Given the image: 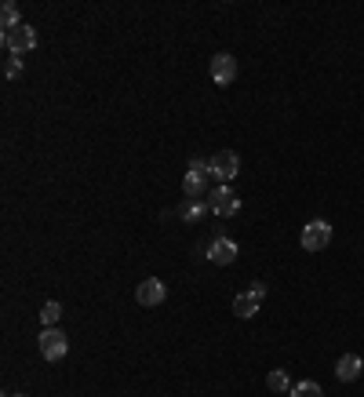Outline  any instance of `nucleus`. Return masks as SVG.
<instances>
[{"label": "nucleus", "mask_w": 364, "mask_h": 397, "mask_svg": "<svg viewBox=\"0 0 364 397\" xmlns=\"http://www.w3.org/2000/svg\"><path fill=\"white\" fill-rule=\"evenodd\" d=\"M8 397H26V393H8Z\"/></svg>", "instance_id": "6ab92c4d"}, {"label": "nucleus", "mask_w": 364, "mask_h": 397, "mask_svg": "<svg viewBox=\"0 0 364 397\" xmlns=\"http://www.w3.org/2000/svg\"><path fill=\"white\" fill-rule=\"evenodd\" d=\"M0 26H4V29H15V26H22V18H18V8L11 4V0H4V8H0Z\"/></svg>", "instance_id": "4468645a"}, {"label": "nucleus", "mask_w": 364, "mask_h": 397, "mask_svg": "<svg viewBox=\"0 0 364 397\" xmlns=\"http://www.w3.org/2000/svg\"><path fill=\"white\" fill-rule=\"evenodd\" d=\"M4 73L15 80V77H22V58L18 55H8V63H4Z\"/></svg>", "instance_id": "f3484780"}, {"label": "nucleus", "mask_w": 364, "mask_h": 397, "mask_svg": "<svg viewBox=\"0 0 364 397\" xmlns=\"http://www.w3.org/2000/svg\"><path fill=\"white\" fill-rule=\"evenodd\" d=\"M208 211H211L208 201H193V197H186V204L178 208V219H182V223H200Z\"/></svg>", "instance_id": "9b49d317"}, {"label": "nucleus", "mask_w": 364, "mask_h": 397, "mask_svg": "<svg viewBox=\"0 0 364 397\" xmlns=\"http://www.w3.org/2000/svg\"><path fill=\"white\" fill-rule=\"evenodd\" d=\"M360 369H364V361H360L357 354H343L339 364H336V376H339L343 383H353V379L360 376Z\"/></svg>", "instance_id": "9d476101"}, {"label": "nucleus", "mask_w": 364, "mask_h": 397, "mask_svg": "<svg viewBox=\"0 0 364 397\" xmlns=\"http://www.w3.org/2000/svg\"><path fill=\"white\" fill-rule=\"evenodd\" d=\"M288 393H291V397H324V390H321L314 379H306V383H295Z\"/></svg>", "instance_id": "2eb2a0df"}, {"label": "nucleus", "mask_w": 364, "mask_h": 397, "mask_svg": "<svg viewBox=\"0 0 364 397\" xmlns=\"http://www.w3.org/2000/svg\"><path fill=\"white\" fill-rule=\"evenodd\" d=\"M208 179H211V168H208V161H190V171H186V179H182V194L186 197H193V201H204V194H208Z\"/></svg>", "instance_id": "f257e3e1"}, {"label": "nucleus", "mask_w": 364, "mask_h": 397, "mask_svg": "<svg viewBox=\"0 0 364 397\" xmlns=\"http://www.w3.org/2000/svg\"><path fill=\"white\" fill-rule=\"evenodd\" d=\"M58 314H63V307H58L55 299H51V302H44V310H41V321H44V328H55Z\"/></svg>", "instance_id": "dca6fc26"}, {"label": "nucleus", "mask_w": 364, "mask_h": 397, "mask_svg": "<svg viewBox=\"0 0 364 397\" xmlns=\"http://www.w3.org/2000/svg\"><path fill=\"white\" fill-rule=\"evenodd\" d=\"M299 244H302V252H324L328 244H331V226H328L324 219H314V223H306V226H302V237H299Z\"/></svg>", "instance_id": "20e7f679"}, {"label": "nucleus", "mask_w": 364, "mask_h": 397, "mask_svg": "<svg viewBox=\"0 0 364 397\" xmlns=\"http://www.w3.org/2000/svg\"><path fill=\"white\" fill-rule=\"evenodd\" d=\"M208 204H211V216H219V219H230L240 211V197L230 186H215L208 194Z\"/></svg>", "instance_id": "423d86ee"}, {"label": "nucleus", "mask_w": 364, "mask_h": 397, "mask_svg": "<svg viewBox=\"0 0 364 397\" xmlns=\"http://www.w3.org/2000/svg\"><path fill=\"white\" fill-rule=\"evenodd\" d=\"M37 48V29L33 26H15V29H4V51L8 55H26V51H33Z\"/></svg>", "instance_id": "7ed1b4c3"}, {"label": "nucleus", "mask_w": 364, "mask_h": 397, "mask_svg": "<svg viewBox=\"0 0 364 397\" xmlns=\"http://www.w3.org/2000/svg\"><path fill=\"white\" fill-rule=\"evenodd\" d=\"M266 386H269L273 393H284V390H291V379H288L284 369H273V372L266 376Z\"/></svg>", "instance_id": "ddd939ff"}, {"label": "nucleus", "mask_w": 364, "mask_h": 397, "mask_svg": "<svg viewBox=\"0 0 364 397\" xmlns=\"http://www.w3.org/2000/svg\"><path fill=\"white\" fill-rule=\"evenodd\" d=\"M248 292H252V295H255V299H259V302H262V299H266V285H262V281H255V285H252V288H248Z\"/></svg>", "instance_id": "a211bd4d"}, {"label": "nucleus", "mask_w": 364, "mask_h": 397, "mask_svg": "<svg viewBox=\"0 0 364 397\" xmlns=\"http://www.w3.org/2000/svg\"><path fill=\"white\" fill-rule=\"evenodd\" d=\"M208 168H211V179H215L219 186H230V182L237 179V171H240V157L233 154V149H219V154L208 161Z\"/></svg>", "instance_id": "f03ea898"}, {"label": "nucleus", "mask_w": 364, "mask_h": 397, "mask_svg": "<svg viewBox=\"0 0 364 397\" xmlns=\"http://www.w3.org/2000/svg\"><path fill=\"white\" fill-rule=\"evenodd\" d=\"M208 259L215 263V266H230V263L237 259V240L215 237V240H211V248H208Z\"/></svg>", "instance_id": "1a4fd4ad"}, {"label": "nucleus", "mask_w": 364, "mask_h": 397, "mask_svg": "<svg viewBox=\"0 0 364 397\" xmlns=\"http://www.w3.org/2000/svg\"><path fill=\"white\" fill-rule=\"evenodd\" d=\"M233 314H237V317H245V321L255 317V314H259V299H255L252 292H240V295L233 299Z\"/></svg>", "instance_id": "f8f14e48"}, {"label": "nucleus", "mask_w": 364, "mask_h": 397, "mask_svg": "<svg viewBox=\"0 0 364 397\" xmlns=\"http://www.w3.org/2000/svg\"><path fill=\"white\" fill-rule=\"evenodd\" d=\"M211 80L215 84H233L237 80V58L233 55H226V51H219V55H211Z\"/></svg>", "instance_id": "6e6552de"}, {"label": "nucleus", "mask_w": 364, "mask_h": 397, "mask_svg": "<svg viewBox=\"0 0 364 397\" xmlns=\"http://www.w3.org/2000/svg\"><path fill=\"white\" fill-rule=\"evenodd\" d=\"M135 299H139V307H161V302L168 299V288H164V281H157V277H146V281H139Z\"/></svg>", "instance_id": "0eeeda50"}, {"label": "nucleus", "mask_w": 364, "mask_h": 397, "mask_svg": "<svg viewBox=\"0 0 364 397\" xmlns=\"http://www.w3.org/2000/svg\"><path fill=\"white\" fill-rule=\"evenodd\" d=\"M37 346H41V357H44V361H63L66 350H70L63 328H44L41 339H37Z\"/></svg>", "instance_id": "39448f33"}]
</instances>
